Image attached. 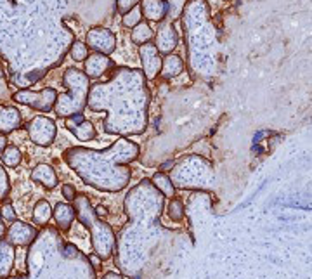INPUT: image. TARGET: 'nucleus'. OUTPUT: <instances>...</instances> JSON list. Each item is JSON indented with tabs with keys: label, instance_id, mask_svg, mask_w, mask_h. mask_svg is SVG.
<instances>
[{
	"label": "nucleus",
	"instance_id": "31",
	"mask_svg": "<svg viewBox=\"0 0 312 279\" xmlns=\"http://www.w3.org/2000/svg\"><path fill=\"white\" fill-rule=\"evenodd\" d=\"M0 85H2V87H6V85H7V84H6V76H4L2 70H0ZM2 97H4V95L0 94V99H2Z\"/></svg>",
	"mask_w": 312,
	"mask_h": 279
},
{
	"label": "nucleus",
	"instance_id": "12",
	"mask_svg": "<svg viewBox=\"0 0 312 279\" xmlns=\"http://www.w3.org/2000/svg\"><path fill=\"white\" fill-rule=\"evenodd\" d=\"M139 9L142 17H146L151 23H160L167 17L168 7L165 0H141Z\"/></svg>",
	"mask_w": 312,
	"mask_h": 279
},
{
	"label": "nucleus",
	"instance_id": "16",
	"mask_svg": "<svg viewBox=\"0 0 312 279\" xmlns=\"http://www.w3.org/2000/svg\"><path fill=\"white\" fill-rule=\"evenodd\" d=\"M130 38L135 45H139L141 47V45L148 44L154 38V30L151 28V25L148 21H141L139 25H135L134 28H132Z\"/></svg>",
	"mask_w": 312,
	"mask_h": 279
},
{
	"label": "nucleus",
	"instance_id": "1",
	"mask_svg": "<svg viewBox=\"0 0 312 279\" xmlns=\"http://www.w3.org/2000/svg\"><path fill=\"white\" fill-rule=\"evenodd\" d=\"M144 75H139L134 70L128 68H118L113 71V80L101 84L104 90H108L109 95L120 99L116 106H113V113L104 122V130L109 132L113 127L116 116L120 118L118 125V134L123 135H134L142 134L148 123V104L151 95L144 85Z\"/></svg>",
	"mask_w": 312,
	"mask_h": 279
},
{
	"label": "nucleus",
	"instance_id": "22",
	"mask_svg": "<svg viewBox=\"0 0 312 279\" xmlns=\"http://www.w3.org/2000/svg\"><path fill=\"white\" fill-rule=\"evenodd\" d=\"M153 182L156 184V187H160V189L163 191V194L165 196H173V184L170 182V179H168L167 175H165V173H156V175L153 177Z\"/></svg>",
	"mask_w": 312,
	"mask_h": 279
},
{
	"label": "nucleus",
	"instance_id": "27",
	"mask_svg": "<svg viewBox=\"0 0 312 279\" xmlns=\"http://www.w3.org/2000/svg\"><path fill=\"white\" fill-rule=\"evenodd\" d=\"M9 193V182L6 172L0 168V198H6V194Z\"/></svg>",
	"mask_w": 312,
	"mask_h": 279
},
{
	"label": "nucleus",
	"instance_id": "10",
	"mask_svg": "<svg viewBox=\"0 0 312 279\" xmlns=\"http://www.w3.org/2000/svg\"><path fill=\"white\" fill-rule=\"evenodd\" d=\"M64 125H66V129L70 130L78 141H84V143L94 141V137L98 135L94 123L85 120L84 113H78V115L64 118Z\"/></svg>",
	"mask_w": 312,
	"mask_h": 279
},
{
	"label": "nucleus",
	"instance_id": "23",
	"mask_svg": "<svg viewBox=\"0 0 312 279\" xmlns=\"http://www.w3.org/2000/svg\"><path fill=\"white\" fill-rule=\"evenodd\" d=\"M90 50L87 47V44L84 42H73L71 49H70V56L71 59H75V61H85L87 57H89Z\"/></svg>",
	"mask_w": 312,
	"mask_h": 279
},
{
	"label": "nucleus",
	"instance_id": "13",
	"mask_svg": "<svg viewBox=\"0 0 312 279\" xmlns=\"http://www.w3.org/2000/svg\"><path fill=\"white\" fill-rule=\"evenodd\" d=\"M21 125V113L14 106H0V134H11Z\"/></svg>",
	"mask_w": 312,
	"mask_h": 279
},
{
	"label": "nucleus",
	"instance_id": "17",
	"mask_svg": "<svg viewBox=\"0 0 312 279\" xmlns=\"http://www.w3.org/2000/svg\"><path fill=\"white\" fill-rule=\"evenodd\" d=\"M12 262H14V251L11 243L0 241V277L6 279L11 274Z\"/></svg>",
	"mask_w": 312,
	"mask_h": 279
},
{
	"label": "nucleus",
	"instance_id": "4",
	"mask_svg": "<svg viewBox=\"0 0 312 279\" xmlns=\"http://www.w3.org/2000/svg\"><path fill=\"white\" fill-rule=\"evenodd\" d=\"M57 95L59 94L56 89L45 87L40 92H35V90H17L16 94H12V99L17 104H25V106L38 109L40 113H49L54 108V104H56Z\"/></svg>",
	"mask_w": 312,
	"mask_h": 279
},
{
	"label": "nucleus",
	"instance_id": "21",
	"mask_svg": "<svg viewBox=\"0 0 312 279\" xmlns=\"http://www.w3.org/2000/svg\"><path fill=\"white\" fill-rule=\"evenodd\" d=\"M141 21H142V14H141V9L137 6L122 16V25L125 26V28H134Z\"/></svg>",
	"mask_w": 312,
	"mask_h": 279
},
{
	"label": "nucleus",
	"instance_id": "6",
	"mask_svg": "<svg viewBox=\"0 0 312 279\" xmlns=\"http://www.w3.org/2000/svg\"><path fill=\"white\" fill-rule=\"evenodd\" d=\"M85 44L89 50L92 52H99V54H109L116 49V36L111 30L104 28V26H94L92 30H89L85 38Z\"/></svg>",
	"mask_w": 312,
	"mask_h": 279
},
{
	"label": "nucleus",
	"instance_id": "11",
	"mask_svg": "<svg viewBox=\"0 0 312 279\" xmlns=\"http://www.w3.org/2000/svg\"><path fill=\"white\" fill-rule=\"evenodd\" d=\"M35 234H36L35 227H31L25 222L14 221V224L11 226V229L7 231V241L11 245L25 246V245H30L31 241L35 240Z\"/></svg>",
	"mask_w": 312,
	"mask_h": 279
},
{
	"label": "nucleus",
	"instance_id": "2",
	"mask_svg": "<svg viewBox=\"0 0 312 279\" xmlns=\"http://www.w3.org/2000/svg\"><path fill=\"white\" fill-rule=\"evenodd\" d=\"M63 82L70 92L57 95V101L54 104V113L59 118H68L78 115V113H84L90 92V80L87 78L84 71L76 70V68H70V70L64 71Z\"/></svg>",
	"mask_w": 312,
	"mask_h": 279
},
{
	"label": "nucleus",
	"instance_id": "28",
	"mask_svg": "<svg viewBox=\"0 0 312 279\" xmlns=\"http://www.w3.org/2000/svg\"><path fill=\"white\" fill-rule=\"evenodd\" d=\"M2 217L6 218V221H12L14 222L16 221V212H14V208L11 207V205H6L2 210Z\"/></svg>",
	"mask_w": 312,
	"mask_h": 279
},
{
	"label": "nucleus",
	"instance_id": "15",
	"mask_svg": "<svg viewBox=\"0 0 312 279\" xmlns=\"http://www.w3.org/2000/svg\"><path fill=\"white\" fill-rule=\"evenodd\" d=\"M31 179L35 182H40L47 189H52L57 184V175L50 165H38V167H35L33 172H31Z\"/></svg>",
	"mask_w": 312,
	"mask_h": 279
},
{
	"label": "nucleus",
	"instance_id": "35",
	"mask_svg": "<svg viewBox=\"0 0 312 279\" xmlns=\"http://www.w3.org/2000/svg\"><path fill=\"white\" fill-rule=\"evenodd\" d=\"M106 279H120V277H116V276H113V274H109V276H106Z\"/></svg>",
	"mask_w": 312,
	"mask_h": 279
},
{
	"label": "nucleus",
	"instance_id": "32",
	"mask_svg": "<svg viewBox=\"0 0 312 279\" xmlns=\"http://www.w3.org/2000/svg\"><path fill=\"white\" fill-rule=\"evenodd\" d=\"M4 232H6V226H4V224H2V218H0V240H2Z\"/></svg>",
	"mask_w": 312,
	"mask_h": 279
},
{
	"label": "nucleus",
	"instance_id": "8",
	"mask_svg": "<svg viewBox=\"0 0 312 279\" xmlns=\"http://www.w3.org/2000/svg\"><path fill=\"white\" fill-rule=\"evenodd\" d=\"M179 35L172 21L163 19L160 21L158 31H154V47L160 54H172V50L177 47Z\"/></svg>",
	"mask_w": 312,
	"mask_h": 279
},
{
	"label": "nucleus",
	"instance_id": "7",
	"mask_svg": "<svg viewBox=\"0 0 312 279\" xmlns=\"http://www.w3.org/2000/svg\"><path fill=\"white\" fill-rule=\"evenodd\" d=\"M139 57L142 63V75L146 80H154L160 76V70H162V54L154 47V44H144L139 47Z\"/></svg>",
	"mask_w": 312,
	"mask_h": 279
},
{
	"label": "nucleus",
	"instance_id": "19",
	"mask_svg": "<svg viewBox=\"0 0 312 279\" xmlns=\"http://www.w3.org/2000/svg\"><path fill=\"white\" fill-rule=\"evenodd\" d=\"M50 217H52V210H50V205L47 201H38L35 207V212H33V221L38 224V226H45Z\"/></svg>",
	"mask_w": 312,
	"mask_h": 279
},
{
	"label": "nucleus",
	"instance_id": "34",
	"mask_svg": "<svg viewBox=\"0 0 312 279\" xmlns=\"http://www.w3.org/2000/svg\"><path fill=\"white\" fill-rule=\"evenodd\" d=\"M90 260H92V262H94V264H98V265L101 264V260H99L98 257H94V255H92V257H90Z\"/></svg>",
	"mask_w": 312,
	"mask_h": 279
},
{
	"label": "nucleus",
	"instance_id": "29",
	"mask_svg": "<svg viewBox=\"0 0 312 279\" xmlns=\"http://www.w3.org/2000/svg\"><path fill=\"white\" fill-rule=\"evenodd\" d=\"M63 194H64V198H68V200H75L76 191H75V187H73V186L64 184L63 186Z\"/></svg>",
	"mask_w": 312,
	"mask_h": 279
},
{
	"label": "nucleus",
	"instance_id": "25",
	"mask_svg": "<svg viewBox=\"0 0 312 279\" xmlns=\"http://www.w3.org/2000/svg\"><path fill=\"white\" fill-rule=\"evenodd\" d=\"M168 215H170L172 221H181L184 217V207L179 200H172L170 207H168Z\"/></svg>",
	"mask_w": 312,
	"mask_h": 279
},
{
	"label": "nucleus",
	"instance_id": "24",
	"mask_svg": "<svg viewBox=\"0 0 312 279\" xmlns=\"http://www.w3.org/2000/svg\"><path fill=\"white\" fill-rule=\"evenodd\" d=\"M184 6H186V0H168L167 2V7H168V21H173L177 19L179 16L182 14V11H184Z\"/></svg>",
	"mask_w": 312,
	"mask_h": 279
},
{
	"label": "nucleus",
	"instance_id": "3",
	"mask_svg": "<svg viewBox=\"0 0 312 279\" xmlns=\"http://www.w3.org/2000/svg\"><path fill=\"white\" fill-rule=\"evenodd\" d=\"M75 207L78 210V217L80 221L85 224L87 227L92 232V243L95 248V253L103 258L111 257L113 253V246H114V237H113V231L108 224L101 222L95 218V213L92 212L89 205V200L80 196V200L75 201Z\"/></svg>",
	"mask_w": 312,
	"mask_h": 279
},
{
	"label": "nucleus",
	"instance_id": "20",
	"mask_svg": "<svg viewBox=\"0 0 312 279\" xmlns=\"http://www.w3.org/2000/svg\"><path fill=\"white\" fill-rule=\"evenodd\" d=\"M23 154L21 151L16 148V146H6V149L2 151V162L7 165V167L14 168L21 163Z\"/></svg>",
	"mask_w": 312,
	"mask_h": 279
},
{
	"label": "nucleus",
	"instance_id": "5",
	"mask_svg": "<svg viewBox=\"0 0 312 279\" xmlns=\"http://www.w3.org/2000/svg\"><path fill=\"white\" fill-rule=\"evenodd\" d=\"M57 134V127L56 122L50 120L47 116H36L28 123V135L30 141L35 143L36 146H42V148H47L54 143Z\"/></svg>",
	"mask_w": 312,
	"mask_h": 279
},
{
	"label": "nucleus",
	"instance_id": "26",
	"mask_svg": "<svg viewBox=\"0 0 312 279\" xmlns=\"http://www.w3.org/2000/svg\"><path fill=\"white\" fill-rule=\"evenodd\" d=\"M141 0H116V7H118V12L123 16L125 12H128L130 9H134Z\"/></svg>",
	"mask_w": 312,
	"mask_h": 279
},
{
	"label": "nucleus",
	"instance_id": "18",
	"mask_svg": "<svg viewBox=\"0 0 312 279\" xmlns=\"http://www.w3.org/2000/svg\"><path fill=\"white\" fill-rule=\"evenodd\" d=\"M54 218H56L57 226L61 229H70L73 218H75V212H73L71 207L64 203H57L56 205V210H54Z\"/></svg>",
	"mask_w": 312,
	"mask_h": 279
},
{
	"label": "nucleus",
	"instance_id": "30",
	"mask_svg": "<svg viewBox=\"0 0 312 279\" xmlns=\"http://www.w3.org/2000/svg\"><path fill=\"white\" fill-rule=\"evenodd\" d=\"M6 146H7V139L4 135H0V153L6 149Z\"/></svg>",
	"mask_w": 312,
	"mask_h": 279
},
{
	"label": "nucleus",
	"instance_id": "9",
	"mask_svg": "<svg viewBox=\"0 0 312 279\" xmlns=\"http://www.w3.org/2000/svg\"><path fill=\"white\" fill-rule=\"evenodd\" d=\"M113 70H114V63L111 61V57L106 56V54L92 52L89 54V57L84 61V70L82 71L85 73L89 80H98Z\"/></svg>",
	"mask_w": 312,
	"mask_h": 279
},
{
	"label": "nucleus",
	"instance_id": "33",
	"mask_svg": "<svg viewBox=\"0 0 312 279\" xmlns=\"http://www.w3.org/2000/svg\"><path fill=\"white\" fill-rule=\"evenodd\" d=\"M95 213H98V215H101V217H103V215L106 213V208H104V207H98V212H95Z\"/></svg>",
	"mask_w": 312,
	"mask_h": 279
},
{
	"label": "nucleus",
	"instance_id": "14",
	"mask_svg": "<svg viewBox=\"0 0 312 279\" xmlns=\"http://www.w3.org/2000/svg\"><path fill=\"white\" fill-rule=\"evenodd\" d=\"M182 70H184V63H182V59L176 56V54H167L165 59H162L160 75H162L165 80L176 78L177 75H181Z\"/></svg>",
	"mask_w": 312,
	"mask_h": 279
}]
</instances>
